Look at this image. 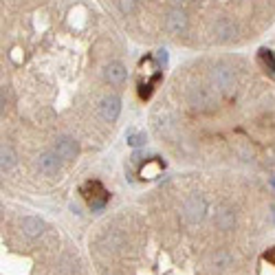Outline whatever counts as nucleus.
Here are the masks:
<instances>
[{"label": "nucleus", "mask_w": 275, "mask_h": 275, "mask_svg": "<svg viewBox=\"0 0 275 275\" xmlns=\"http://www.w3.org/2000/svg\"><path fill=\"white\" fill-rule=\"evenodd\" d=\"M20 229H22V234L27 238H40L44 234L46 225H44V220L37 218V216H24L22 222H20Z\"/></svg>", "instance_id": "nucleus-9"}, {"label": "nucleus", "mask_w": 275, "mask_h": 275, "mask_svg": "<svg viewBox=\"0 0 275 275\" xmlns=\"http://www.w3.org/2000/svg\"><path fill=\"white\" fill-rule=\"evenodd\" d=\"M0 104H2V112H5V108L9 106V88L2 86V92H0Z\"/></svg>", "instance_id": "nucleus-18"}, {"label": "nucleus", "mask_w": 275, "mask_h": 275, "mask_svg": "<svg viewBox=\"0 0 275 275\" xmlns=\"http://www.w3.org/2000/svg\"><path fill=\"white\" fill-rule=\"evenodd\" d=\"M229 262H231L229 253H216V256H214V266H216V269H225Z\"/></svg>", "instance_id": "nucleus-16"}, {"label": "nucleus", "mask_w": 275, "mask_h": 275, "mask_svg": "<svg viewBox=\"0 0 275 275\" xmlns=\"http://www.w3.org/2000/svg\"><path fill=\"white\" fill-rule=\"evenodd\" d=\"M77 152H79L77 141L71 139V137H62V139H57V143H55V154L60 156L62 161H73L75 156H77Z\"/></svg>", "instance_id": "nucleus-10"}, {"label": "nucleus", "mask_w": 275, "mask_h": 275, "mask_svg": "<svg viewBox=\"0 0 275 275\" xmlns=\"http://www.w3.org/2000/svg\"><path fill=\"white\" fill-rule=\"evenodd\" d=\"M16 165V152L11 146H2V152H0V167L2 172H9Z\"/></svg>", "instance_id": "nucleus-13"}, {"label": "nucleus", "mask_w": 275, "mask_h": 275, "mask_svg": "<svg viewBox=\"0 0 275 275\" xmlns=\"http://www.w3.org/2000/svg\"><path fill=\"white\" fill-rule=\"evenodd\" d=\"M216 225H218V229H222V231L234 229L236 227V211L229 209V207L220 209L218 214H216Z\"/></svg>", "instance_id": "nucleus-12"}, {"label": "nucleus", "mask_w": 275, "mask_h": 275, "mask_svg": "<svg viewBox=\"0 0 275 275\" xmlns=\"http://www.w3.org/2000/svg\"><path fill=\"white\" fill-rule=\"evenodd\" d=\"M119 7L124 14H132L137 9V0H119Z\"/></svg>", "instance_id": "nucleus-17"}, {"label": "nucleus", "mask_w": 275, "mask_h": 275, "mask_svg": "<svg viewBox=\"0 0 275 275\" xmlns=\"http://www.w3.org/2000/svg\"><path fill=\"white\" fill-rule=\"evenodd\" d=\"M159 62H161V64H165V62H167V55H165V51H159Z\"/></svg>", "instance_id": "nucleus-19"}, {"label": "nucleus", "mask_w": 275, "mask_h": 275, "mask_svg": "<svg viewBox=\"0 0 275 275\" xmlns=\"http://www.w3.org/2000/svg\"><path fill=\"white\" fill-rule=\"evenodd\" d=\"M146 143V132H128V146L139 147Z\"/></svg>", "instance_id": "nucleus-15"}, {"label": "nucleus", "mask_w": 275, "mask_h": 275, "mask_svg": "<svg viewBox=\"0 0 275 275\" xmlns=\"http://www.w3.org/2000/svg\"><path fill=\"white\" fill-rule=\"evenodd\" d=\"M36 165H37V170H40V174L55 176L60 172V156L55 154V152H44V154L37 156Z\"/></svg>", "instance_id": "nucleus-7"}, {"label": "nucleus", "mask_w": 275, "mask_h": 275, "mask_svg": "<svg viewBox=\"0 0 275 275\" xmlns=\"http://www.w3.org/2000/svg\"><path fill=\"white\" fill-rule=\"evenodd\" d=\"M214 33L218 36L220 42H231V40H236V36H238V27H236L234 20L220 18V20H216V24H214Z\"/></svg>", "instance_id": "nucleus-8"}, {"label": "nucleus", "mask_w": 275, "mask_h": 275, "mask_svg": "<svg viewBox=\"0 0 275 275\" xmlns=\"http://www.w3.org/2000/svg\"><path fill=\"white\" fill-rule=\"evenodd\" d=\"M119 112H121V99L117 95H106L99 104V115L104 121L108 124H115L119 119Z\"/></svg>", "instance_id": "nucleus-6"}, {"label": "nucleus", "mask_w": 275, "mask_h": 275, "mask_svg": "<svg viewBox=\"0 0 275 275\" xmlns=\"http://www.w3.org/2000/svg\"><path fill=\"white\" fill-rule=\"evenodd\" d=\"M82 194L84 198L88 201V205L92 207V209H101V207H106V202H108L110 194L104 189V185L99 183V181H88L86 185L82 187Z\"/></svg>", "instance_id": "nucleus-3"}, {"label": "nucleus", "mask_w": 275, "mask_h": 275, "mask_svg": "<svg viewBox=\"0 0 275 275\" xmlns=\"http://www.w3.org/2000/svg\"><path fill=\"white\" fill-rule=\"evenodd\" d=\"M209 77H211V84H214L220 92L231 95V92L236 91V73L229 69V66H225V64L214 66L211 73H209Z\"/></svg>", "instance_id": "nucleus-2"}, {"label": "nucleus", "mask_w": 275, "mask_h": 275, "mask_svg": "<svg viewBox=\"0 0 275 275\" xmlns=\"http://www.w3.org/2000/svg\"><path fill=\"white\" fill-rule=\"evenodd\" d=\"M183 214H185V218H187V222H192V225L201 222V220L205 218V214H207L205 198L202 196H189L187 201H185V205H183Z\"/></svg>", "instance_id": "nucleus-5"}, {"label": "nucleus", "mask_w": 275, "mask_h": 275, "mask_svg": "<svg viewBox=\"0 0 275 275\" xmlns=\"http://www.w3.org/2000/svg\"><path fill=\"white\" fill-rule=\"evenodd\" d=\"M165 29H167V33L174 37L183 36L185 31H187V14H185L183 9H170L167 11V16H165Z\"/></svg>", "instance_id": "nucleus-4"}, {"label": "nucleus", "mask_w": 275, "mask_h": 275, "mask_svg": "<svg viewBox=\"0 0 275 275\" xmlns=\"http://www.w3.org/2000/svg\"><path fill=\"white\" fill-rule=\"evenodd\" d=\"M260 62L264 64V69H269L271 73H275V53L269 49H260Z\"/></svg>", "instance_id": "nucleus-14"}, {"label": "nucleus", "mask_w": 275, "mask_h": 275, "mask_svg": "<svg viewBox=\"0 0 275 275\" xmlns=\"http://www.w3.org/2000/svg\"><path fill=\"white\" fill-rule=\"evenodd\" d=\"M187 104L192 106L198 112H211V110L218 106V99L216 95L205 86H194L192 91L187 92Z\"/></svg>", "instance_id": "nucleus-1"}, {"label": "nucleus", "mask_w": 275, "mask_h": 275, "mask_svg": "<svg viewBox=\"0 0 275 275\" xmlns=\"http://www.w3.org/2000/svg\"><path fill=\"white\" fill-rule=\"evenodd\" d=\"M104 75L112 86H121V84L126 82V77H128V71H126V66L121 64V62H110L104 69Z\"/></svg>", "instance_id": "nucleus-11"}]
</instances>
